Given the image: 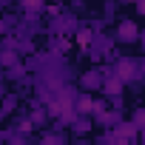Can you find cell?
I'll return each mask as SVG.
<instances>
[{
	"mask_svg": "<svg viewBox=\"0 0 145 145\" xmlns=\"http://www.w3.org/2000/svg\"><path fill=\"white\" fill-rule=\"evenodd\" d=\"M120 137H134V125H131V128L122 125V128H120Z\"/></svg>",
	"mask_w": 145,
	"mask_h": 145,
	"instance_id": "7",
	"label": "cell"
},
{
	"mask_svg": "<svg viewBox=\"0 0 145 145\" xmlns=\"http://www.w3.org/2000/svg\"><path fill=\"white\" fill-rule=\"evenodd\" d=\"M120 88H122V80H120V77L105 83V91H108V94H120Z\"/></svg>",
	"mask_w": 145,
	"mask_h": 145,
	"instance_id": "5",
	"label": "cell"
},
{
	"mask_svg": "<svg viewBox=\"0 0 145 145\" xmlns=\"http://www.w3.org/2000/svg\"><path fill=\"white\" fill-rule=\"evenodd\" d=\"M137 125H142V128H145V111H139V114H137Z\"/></svg>",
	"mask_w": 145,
	"mask_h": 145,
	"instance_id": "8",
	"label": "cell"
},
{
	"mask_svg": "<svg viewBox=\"0 0 145 145\" xmlns=\"http://www.w3.org/2000/svg\"><path fill=\"white\" fill-rule=\"evenodd\" d=\"M120 37L122 40H137V26L134 23H122L120 26Z\"/></svg>",
	"mask_w": 145,
	"mask_h": 145,
	"instance_id": "2",
	"label": "cell"
},
{
	"mask_svg": "<svg viewBox=\"0 0 145 145\" xmlns=\"http://www.w3.org/2000/svg\"><path fill=\"white\" fill-rule=\"evenodd\" d=\"M77 111H80V114H88V111H94V103H91V97H80V100H77Z\"/></svg>",
	"mask_w": 145,
	"mask_h": 145,
	"instance_id": "3",
	"label": "cell"
},
{
	"mask_svg": "<svg viewBox=\"0 0 145 145\" xmlns=\"http://www.w3.org/2000/svg\"><path fill=\"white\" fill-rule=\"evenodd\" d=\"M91 40H94V31H91V29H83V31L77 34V43H80V46H88Z\"/></svg>",
	"mask_w": 145,
	"mask_h": 145,
	"instance_id": "4",
	"label": "cell"
},
{
	"mask_svg": "<svg viewBox=\"0 0 145 145\" xmlns=\"http://www.w3.org/2000/svg\"><path fill=\"white\" fill-rule=\"evenodd\" d=\"M23 6H26V9H40L43 0H23Z\"/></svg>",
	"mask_w": 145,
	"mask_h": 145,
	"instance_id": "6",
	"label": "cell"
},
{
	"mask_svg": "<svg viewBox=\"0 0 145 145\" xmlns=\"http://www.w3.org/2000/svg\"><path fill=\"white\" fill-rule=\"evenodd\" d=\"M134 71H137V68H134V63H128V60H122V63L117 65V77H120V80L125 83V80H131V77H134Z\"/></svg>",
	"mask_w": 145,
	"mask_h": 145,
	"instance_id": "1",
	"label": "cell"
}]
</instances>
